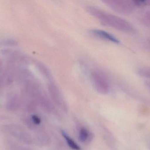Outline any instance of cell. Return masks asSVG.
<instances>
[{
	"mask_svg": "<svg viewBox=\"0 0 150 150\" xmlns=\"http://www.w3.org/2000/svg\"><path fill=\"white\" fill-rule=\"evenodd\" d=\"M87 10L92 16L107 26L127 33H132L135 32V29L131 23L120 17L93 6H88Z\"/></svg>",
	"mask_w": 150,
	"mask_h": 150,
	"instance_id": "6da1fadb",
	"label": "cell"
},
{
	"mask_svg": "<svg viewBox=\"0 0 150 150\" xmlns=\"http://www.w3.org/2000/svg\"><path fill=\"white\" fill-rule=\"evenodd\" d=\"M0 131L24 144H31L33 142V139L31 135L19 124H4L0 127Z\"/></svg>",
	"mask_w": 150,
	"mask_h": 150,
	"instance_id": "7a4b0ae2",
	"label": "cell"
},
{
	"mask_svg": "<svg viewBox=\"0 0 150 150\" xmlns=\"http://www.w3.org/2000/svg\"><path fill=\"white\" fill-rule=\"evenodd\" d=\"M103 2L113 10L123 15L131 14L137 7L134 1L105 0Z\"/></svg>",
	"mask_w": 150,
	"mask_h": 150,
	"instance_id": "3957f363",
	"label": "cell"
},
{
	"mask_svg": "<svg viewBox=\"0 0 150 150\" xmlns=\"http://www.w3.org/2000/svg\"><path fill=\"white\" fill-rule=\"evenodd\" d=\"M91 80L96 90L102 94H106L110 90V84L108 79L102 72L98 70L93 71Z\"/></svg>",
	"mask_w": 150,
	"mask_h": 150,
	"instance_id": "277c9868",
	"label": "cell"
},
{
	"mask_svg": "<svg viewBox=\"0 0 150 150\" xmlns=\"http://www.w3.org/2000/svg\"><path fill=\"white\" fill-rule=\"evenodd\" d=\"M92 34L97 38H99L104 40L108 41L115 44H119L120 41L114 36L105 31L103 30L94 29L92 30Z\"/></svg>",
	"mask_w": 150,
	"mask_h": 150,
	"instance_id": "5b68a950",
	"label": "cell"
},
{
	"mask_svg": "<svg viewBox=\"0 0 150 150\" xmlns=\"http://www.w3.org/2000/svg\"><path fill=\"white\" fill-rule=\"evenodd\" d=\"M20 105L21 103L18 97L16 95H12L6 100L5 108L9 112H16L18 110Z\"/></svg>",
	"mask_w": 150,
	"mask_h": 150,
	"instance_id": "8992f818",
	"label": "cell"
},
{
	"mask_svg": "<svg viewBox=\"0 0 150 150\" xmlns=\"http://www.w3.org/2000/svg\"><path fill=\"white\" fill-rule=\"evenodd\" d=\"M50 92L52 95V97L54 101L57 103V105H62L63 103L62 97L59 91V90L57 89V87L53 85H50L49 87Z\"/></svg>",
	"mask_w": 150,
	"mask_h": 150,
	"instance_id": "52a82bcc",
	"label": "cell"
},
{
	"mask_svg": "<svg viewBox=\"0 0 150 150\" xmlns=\"http://www.w3.org/2000/svg\"><path fill=\"white\" fill-rule=\"evenodd\" d=\"M62 134L63 137L66 139L67 143L71 149L74 150H80V148L76 142L71 139L65 131H62Z\"/></svg>",
	"mask_w": 150,
	"mask_h": 150,
	"instance_id": "ba28073f",
	"label": "cell"
},
{
	"mask_svg": "<svg viewBox=\"0 0 150 150\" xmlns=\"http://www.w3.org/2000/svg\"><path fill=\"white\" fill-rule=\"evenodd\" d=\"M90 134L89 131L85 128H82L79 131V139L82 142H85L89 140Z\"/></svg>",
	"mask_w": 150,
	"mask_h": 150,
	"instance_id": "9c48e42d",
	"label": "cell"
},
{
	"mask_svg": "<svg viewBox=\"0 0 150 150\" xmlns=\"http://www.w3.org/2000/svg\"><path fill=\"white\" fill-rule=\"evenodd\" d=\"M139 75L145 79V81H150V68H144L138 70Z\"/></svg>",
	"mask_w": 150,
	"mask_h": 150,
	"instance_id": "30bf717a",
	"label": "cell"
},
{
	"mask_svg": "<svg viewBox=\"0 0 150 150\" xmlns=\"http://www.w3.org/2000/svg\"><path fill=\"white\" fill-rule=\"evenodd\" d=\"M143 19L144 23L150 28V11H147L144 14Z\"/></svg>",
	"mask_w": 150,
	"mask_h": 150,
	"instance_id": "8fae6325",
	"label": "cell"
},
{
	"mask_svg": "<svg viewBox=\"0 0 150 150\" xmlns=\"http://www.w3.org/2000/svg\"><path fill=\"white\" fill-rule=\"evenodd\" d=\"M30 118L32 122L33 123L34 125H35V126L39 125L40 122H41V120H40V118L38 115L33 114V115H32Z\"/></svg>",
	"mask_w": 150,
	"mask_h": 150,
	"instance_id": "7c38bea8",
	"label": "cell"
},
{
	"mask_svg": "<svg viewBox=\"0 0 150 150\" xmlns=\"http://www.w3.org/2000/svg\"><path fill=\"white\" fill-rule=\"evenodd\" d=\"M33 150L30 148H28V147H23L21 145L20 147V150Z\"/></svg>",
	"mask_w": 150,
	"mask_h": 150,
	"instance_id": "4fadbf2b",
	"label": "cell"
},
{
	"mask_svg": "<svg viewBox=\"0 0 150 150\" xmlns=\"http://www.w3.org/2000/svg\"><path fill=\"white\" fill-rule=\"evenodd\" d=\"M145 85H147L148 88L150 90V81H145Z\"/></svg>",
	"mask_w": 150,
	"mask_h": 150,
	"instance_id": "5bb4252c",
	"label": "cell"
},
{
	"mask_svg": "<svg viewBox=\"0 0 150 150\" xmlns=\"http://www.w3.org/2000/svg\"><path fill=\"white\" fill-rule=\"evenodd\" d=\"M147 45H148V47H149V48L150 49V39L148 40L147 41Z\"/></svg>",
	"mask_w": 150,
	"mask_h": 150,
	"instance_id": "9a60e30c",
	"label": "cell"
},
{
	"mask_svg": "<svg viewBox=\"0 0 150 150\" xmlns=\"http://www.w3.org/2000/svg\"><path fill=\"white\" fill-rule=\"evenodd\" d=\"M149 5L150 6V1H146V5Z\"/></svg>",
	"mask_w": 150,
	"mask_h": 150,
	"instance_id": "2e32d148",
	"label": "cell"
}]
</instances>
